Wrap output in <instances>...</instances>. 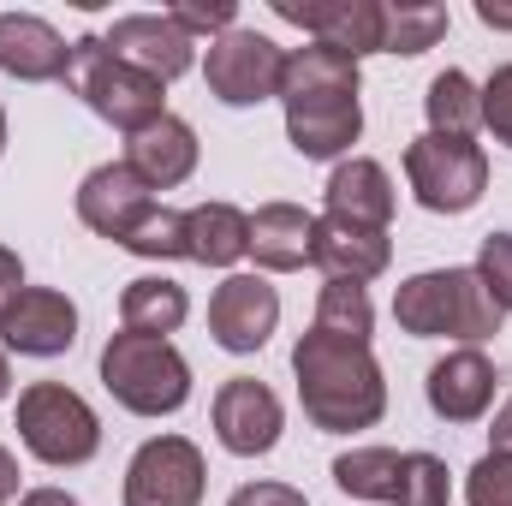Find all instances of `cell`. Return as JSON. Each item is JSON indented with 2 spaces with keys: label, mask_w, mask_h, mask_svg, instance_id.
I'll use <instances>...</instances> for the list:
<instances>
[{
  "label": "cell",
  "mask_w": 512,
  "mask_h": 506,
  "mask_svg": "<svg viewBox=\"0 0 512 506\" xmlns=\"http://www.w3.org/2000/svg\"><path fill=\"white\" fill-rule=\"evenodd\" d=\"M370 328H376L370 292L358 280H328L322 298H316L310 334L292 346V376H298L304 417L328 435L370 429L387 411V381L376 352H370Z\"/></svg>",
  "instance_id": "cell-1"
},
{
  "label": "cell",
  "mask_w": 512,
  "mask_h": 506,
  "mask_svg": "<svg viewBox=\"0 0 512 506\" xmlns=\"http://www.w3.org/2000/svg\"><path fill=\"white\" fill-rule=\"evenodd\" d=\"M280 102H286V137L304 161H334L358 143L364 108H358V60L334 54L322 42L292 48L280 72Z\"/></svg>",
  "instance_id": "cell-2"
},
{
  "label": "cell",
  "mask_w": 512,
  "mask_h": 506,
  "mask_svg": "<svg viewBox=\"0 0 512 506\" xmlns=\"http://www.w3.org/2000/svg\"><path fill=\"white\" fill-rule=\"evenodd\" d=\"M393 322L417 340H495L501 334V310L495 298L483 292L477 268H429V274H411L399 292H393Z\"/></svg>",
  "instance_id": "cell-3"
},
{
  "label": "cell",
  "mask_w": 512,
  "mask_h": 506,
  "mask_svg": "<svg viewBox=\"0 0 512 506\" xmlns=\"http://www.w3.org/2000/svg\"><path fill=\"white\" fill-rule=\"evenodd\" d=\"M66 84L84 96V108H90L96 120H108V126L126 131V137H137L143 126H155V120L167 114V96H161L167 84L149 78V72H137V66H126L102 36H78V42H72Z\"/></svg>",
  "instance_id": "cell-4"
},
{
  "label": "cell",
  "mask_w": 512,
  "mask_h": 506,
  "mask_svg": "<svg viewBox=\"0 0 512 506\" xmlns=\"http://www.w3.org/2000/svg\"><path fill=\"white\" fill-rule=\"evenodd\" d=\"M102 381L137 417H173L191 399V364L173 352V340H149L126 328L102 346Z\"/></svg>",
  "instance_id": "cell-5"
},
{
  "label": "cell",
  "mask_w": 512,
  "mask_h": 506,
  "mask_svg": "<svg viewBox=\"0 0 512 506\" xmlns=\"http://www.w3.org/2000/svg\"><path fill=\"white\" fill-rule=\"evenodd\" d=\"M334 483L358 501L382 506H447L453 483L435 453H393V447H358L334 459Z\"/></svg>",
  "instance_id": "cell-6"
},
{
  "label": "cell",
  "mask_w": 512,
  "mask_h": 506,
  "mask_svg": "<svg viewBox=\"0 0 512 506\" xmlns=\"http://www.w3.org/2000/svg\"><path fill=\"white\" fill-rule=\"evenodd\" d=\"M405 179L417 191V203L429 215H465L477 209V197L489 191V155L471 143V137H441V131H423L411 149H405Z\"/></svg>",
  "instance_id": "cell-7"
},
{
  "label": "cell",
  "mask_w": 512,
  "mask_h": 506,
  "mask_svg": "<svg viewBox=\"0 0 512 506\" xmlns=\"http://www.w3.org/2000/svg\"><path fill=\"white\" fill-rule=\"evenodd\" d=\"M18 435L42 465H90L102 447L96 411L60 381H36L18 393Z\"/></svg>",
  "instance_id": "cell-8"
},
{
  "label": "cell",
  "mask_w": 512,
  "mask_h": 506,
  "mask_svg": "<svg viewBox=\"0 0 512 506\" xmlns=\"http://www.w3.org/2000/svg\"><path fill=\"white\" fill-rule=\"evenodd\" d=\"M280 72H286V48L268 42L262 30H227L209 42V60H203V84L215 102L227 108H256L268 96H280Z\"/></svg>",
  "instance_id": "cell-9"
},
{
  "label": "cell",
  "mask_w": 512,
  "mask_h": 506,
  "mask_svg": "<svg viewBox=\"0 0 512 506\" xmlns=\"http://www.w3.org/2000/svg\"><path fill=\"white\" fill-rule=\"evenodd\" d=\"M126 506H203V453L185 435H155L126 465Z\"/></svg>",
  "instance_id": "cell-10"
},
{
  "label": "cell",
  "mask_w": 512,
  "mask_h": 506,
  "mask_svg": "<svg viewBox=\"0 0 512 506\" xmlns=\"http://www.w3.org/2000/svg\"><path fill=\"white\" fill-rule=\"evenodd\" d=\"M274 322H280V292L262 274H227L209 298V334H215V346H227L239 358L268 346Z\"/></svg>",
  "instance_id": "cell-11"
},
{
  "label": "cell",
  "mask_w": 512,
  "mask_h": 506,
  "mask_svg": "<svg viewBox=\"0 0 512 506\" xmlns=\"http://www.w3.org/2000/svg\"><path fill=\"white\" fill-rule=\"evenodd\" d=\"M274 12L286 18V24H298V30H310L322 48H334V54H352V60H364V54H382V30H387V6L376 0H274Z\"/></svg>",
  "instance_id": "cell-12"
},
{
  "label": "cell",
  "mask_w": 512,
  "mask_h": 506,
  "mask_svg": "<svg viewBox=\"0 0 512 506\" xmlns=\"http://www.w3.org/2000/svg\"><path fill=\"white\" fill-rule=\"evenodd\" d=\"M0 340H6L12 352H24V358H60V352H72V340H78V310H72V298L54 292V286H24V292L0 310Z\"/></svg>",
  "instance_id": "cell-13"
},
{
  "label": "cell",
  "mask_w": 512,
  "mask_h": 506,
  "mask_svg": "<svg viewBox=\"0 0 512 506\" xmlns=\"http://www.w3.org/2000/svg\"><path fill=\"white\" fill-rule=\"evenodd\" d=\"M149 209H155V191L131 173L126 161H108V167H96V173L78 185V221H84L90 233L114 239V245H126Z\"/></svg>",
  "instance_id": "cell-14"
},
{
  "label": "cell",
  "mask_w": 512,
  "mask_h": 506,
  "mask_svg": "<svg viewBox=\"0 0 512 506\" xmlns=\"http://www.w3.org/2000/svg\"><path fill=\"white\" fill-rule=\"evenodd\" d=\"M102 42H108L126 66L161 78V84H173V78L191 72V60H197V42H191L167 12H131V18H114V30H108Z\"/></svg>",
  "instance_id": "cell-15"
},
{
  "label": "cell",
  "mask_w": 512,
  "mask_h": 506,
  "mask_svg": "<svg viewBox=\"0 0 512 506\" xmlns=\"http://www.w3.org/2000/svg\"><path fill=\"white\" fill-rule=\"evenodd\" d=\"M215 435L239 459L268 453L280 441V399H274V387H262L256 376H233L215 393Z\"/></svg>",
  "instance_id": "cell-16"
},
{
  "label": "cell",
  "mask_w": 512,
  "mask_h": 506,
  "mask_svg": "<svg viewBox=\"0 0 512 506\" xmlns=\"http://www.w3.org/2000/svg\"><path fill=\"white\" fill-rule=\"evenodd\" d=\"M495 364L477 352V346H459V352H447L435 370H429V411L435 417H447V423H477L489 405H495Z\"/></svg>",
  "instance_id": "cell-17"
},
{
  "label": "cell",
  "mask_w": 512,
  "mask_h": 506,
  "mask_svg": "<svg viewBox=\"0 0 512 506\" xmlns=\"http://www.w3.org/2000/svg\"><path fill=\"white\" fill-rule=\"evenodd\" d=\"M66 60H72V42L48 18L0 12V72H12L24 84H54V78H66Z\"/></svg>",
  "instance_id": "cell-18"
},
{
  "label": "cell",
  "mask_w": 512,
  "mask_h": 506,
  "mask_svg": "<svg viewBox=\"0 0 512 506\" xmlns=\"http://www.w3.org/2000/svg\"><path fill=\"white\" fill-rule=\"evenodd\" d=\"M328 215L346 221V227H364V233H387V221H393V179H387L382 161H370V155L340 161L334 179H328Z\"/></svg>",
  "instance_id": "cell-19"
},
{
  "label": "cell",
  "mask_w": 512,
  "mask_h": 506,
  "mask_svg": "<svg viewBox=\"0 0 512 506\" xmlns=\"http://www.w3.org/2000/svg\"><path fill=\"white\" fill-rule=\"evenodd\" d=\"M126 167L149 185V191H173L197 173V131L173 114H161L155 126H143L126 143Z\"/></svg>",
  "instance_id": "cell-20"
},
{
  "label": "cell",
  "mask_w": 512,
  "mask_h": 506,
  "mask_svg": "<svg viewBox=\"0 0 512 506\" xmlns=\"http://www.w3.org/2000/svg\"><path fill=\"white\" fill-rule=\"evenodd\" d=\"M387 233H364V227H346L334 215L316 221V239H310V262L328 274V280H376L387 274Z\"/></svg>",
  "instance_id": "cell-21"
},
{
  "label": "cell",
  "mask_w": 512,
  "mask_h": 506,
  "mask_svg": "<svg viewBox=\"0 0 512 506\" xmlns=\"http://www.w3.org/2000/svg\"><path fill=\"white\" fill-rule=\"evenodd\" d=\"M310 239H316V215H304L298 203H262L251 215V256L268 274H292L310 262Z\"/></svg>",
  "instance_id": "cell-22"
},
{
  "label": "cell",
  "mask_w": 512,
  "mask_h": 506,
  "mask_svg": "<svg viewBox=\"0 0 512 506\" xmlns=\"http://www.w3.org/2000/svg\"><path fill=\"white\" fill-rule=\"evenodd\" d=\"M185 256L203 268H233L239 256H251V215H239L233 203L185 209Z\"/></svg>",
  "instance_id": "cell-23"
},
{
  "label": "cell",
  "mask_w": 512,
  "mask_h": 506,
  "mask_svg": "<svg viewBox=\"0 0 512 506\" xmlns=\"http://www.w3.org/2000/svg\"><path fill=\"white\" fill-rule=\"evenodd\" d=\"M185 286L167 280V274H143L120 292V328L126 334H149V340H167L179 322H185Z\"/></svg>",
  "instance_id": "cell-24"
},
{
  "label": "cell",
  "mask_w": 512,
  "mask_h": 506,
  "mask_svg": "<svg viewBox=\"0 0 512 506\" xmlns=\"http://www.w3.org/2000/svg\"><path fill=\"white\" fill-rule=\"evenodd\" d=\"M423 108H429V131H441V137H471V131L483 126V90H477L465 72L429 78Z\"/></svg>",
  "instance_id": "cell-25"
},
{
  "label": "cell",
  "mask_w": 512,
  "mask_h": 506,
  "mask_svg": "<svg viewBox=\"0 0 512 506\" xmlns=\"http://www.w3.org/2000/svg\"><path fill=\"white\" fill-rule=\"evenodd\" d=\"M441 36H447V6H435V0H399V6H387L382 54H423Z\"/></svg>",
  "instance_id": "cell-26"
},
{
  "label": "cell",
  "mask_w": 512,
  "mask_h": 506,
  "mask_svg": "<svg viewBox=\"0 0 512 506\" xmlns=\"http://www.w3.org/2000/svg\"><path fill=\"white\" fill-rule=\"evenodd\" d=\"M120 251H131V256H155V262H167V256H185V215L155 203V209L137 221V233H131Z\"/></svg>",
  "instance_id": "cell-27"
},
{
  "label": "cell",
  "mask_w": 512,
  "mask_h": 506,
  "mask_svg": "<svg viewBox=\"0 0 512 506\" xmlns=\"http://www.w3.org/2000/svg\"><path fill=\"white\" fill-rule=\"evenodd\" d=\"M477 280H483V292L495 298V310L507 316L512 310V233H489V239H483V251H477Z\"/></svg>",
  "instance_id": "cell-28"
},
{
  "label": "cell",
  "mask_w": 512,
  "mask_h": 506,
  "mask_svg": "<svg viewBox=\"0 0 512 506\" xmlns=\"http://www.w3.org/2000/svg\"><path fill=\"white\" fill-rule=\"evenodd\" d=\"M465 501L471 506H512V453H483L465 477Z\"/></svg>",
  "instance_id": "cell-29"
},
{
  "label": "cell",
  "mask_w": 512,
  "mask_h": 506,
  "mask_svg": "<svg viewBox=\"0 0 512 506\" xmlns=\"http://www.w3.org/2000/svg\"><path fill=\"white\" fill-rule=\"evenodd\" d=\"M167 18L197 42L203 30H209V36H227V30H233V18H239V6H233V0H197V6H173Z\"/></svg>",
  "instance_id": "cell-30"
},
{
  "label": "cell",
  "mask_w": 512,
  "mask_h": 506,
  "mask_svg": "<svg viewBox=\"0 0 512 506\" xmlns=\"http://www.w3.org/2000/svg\"><path fill=\"white\" fill-rule=\"evenodd\" d=\"M483 126L512 149V66H495V78L483 84Z\"/></svg>",
  "instance_id": "cell-31"
},
{
  "label": "cell",
  "mask_w": 512,
  "mask_h": 506,
  "mask_svg": "<svg viewBox=\"0 0 512 506\" xmlns=\"http://www.w3.org/2000/svg\"><path fill=\"white\" fill-rule=\"evenodd\" d=\"M227 506H304V495L286 483H245V489H233Z\"/></svg>",
  "instance_id": "cell-32"
},
{
  "label": "cell",
  "mask_w": 512,
  "mask_h": 506,
  "mask_svg": "<svg viewBox=\"0 0 512 506\" xmlns=\"http://www.w3.org/2000/svg\"><path fill=\"white\" fill-rule=\"evenodd\" d=\"M18 292H24V262H18V251L0 245V310H6Z\"/></svg>",
  "instance_id": "cell-33"
},
{
  "label": "cell",
  "mask_w": 512,
  "mask_h": 506,
  "mask_svg": "<svg viewBox=\"0 0 512 506\" xmlns=\"http://www.w3.org/2000/svg\"><path fill=\"white\" fill-rule=\"evenodd\" d=\"M489 441H495L489 453H512V399L495 411V429H489Z\"/></svg>",
  "instance_id": "cell-34"
},
{
  "label": "cell",
  "mask_w": 512,
  "mask_h": 506,
  "mask_svg": "<svg viewBox=\"0 0 512 506\" xmlns=\"http://www.w3.org/2000/svg\"><path fill=\"white\" fill-rule=\"evenodd\" d=\"M12 495H18V459L0 447V506L12 501Z\"/></svg>",
  "instance_id": "cell-35"
},
{
  "label": "cell",
  "mask_w": 512,
  "mask_h": 506,
  "mask_svg": "<svg viewBox=\"0 0 512 506\" xmlns=\"http://www.w3.org/2000/svg\"><path fill=\"white\" fill-rule=\"evenodd\" d=\"M477 18L495 30H512V6H495V0H477Z\"/></svg>",
  "instance_id": "cell-36"
},
{
  "label": "cell",
  "mask_w": 512,
  "mask_h": 506,
  "mask_svg": "<svg viewBox=\"0 0 512 506\" xmlns=\"http://www.w3.org/2000/svg\"><path fill=\"white\" fill-rule=\"evenodd\" d=\"M18 506H78V501H72L66 489H30V495H24Z\"/></svg>",
  "instance_id": "cell-37"
},
{
  "label": "cell",
  "mask_w": 512,
  "mask_h": 506,
  "mask_svg": "<svg viewBox=\"0 0 512 506\" xmlns=\"http://www.w3.org/2000/svg\"><path fill=\"white\" fill-rule=\"evenodd\" d=\"M6 387H12V370H6V352H0V399H6Z\"/></svg>",
  "instance_id": "cell-38"
},
{
  "label": "cell",
  "mask_w": 512,
  "mask_h": 506,
  "mask_svg": "<svg viewBox=\"0 0 512 506\" xmlns=\"http://www.w3.org/2000/svg\"><path fill=\"white\" fill-rule=\"evenodd\" d=\"M0 149H6V108H0Z\"/></svg>",
  "instance_id": "cell-39"
}]
</instances>
